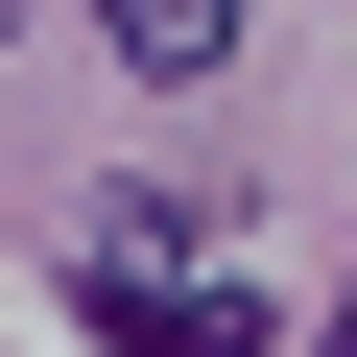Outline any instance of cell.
I'll use <instances>...</instances> for the list:
<instances>
[{
    "mask_svg": "<svg viewBox=\"0 0 357 357\" xmlns=\"http://www.w3.org/2000/svg\"><path fill=\"white\" fill-rule=\"evenodd\" d=\"M96 333H119V357H262V310H238V286H143V262L96 286Z\"/></svg>",
    "mask_w": 357,
    "mask_h": 357,
    "instance_id": "1",
    "label": "cell"
},
{
    "mask_svg": "<svg viewBox=\"0 0 357 357\" xmlns=\"http://www.w3.org/2000/svg\"><path fill=\"white\" fill-rule=\"evenodd\" d=\"M333 357H357V310H333Z\"/></svg>",
    "mask_w": 357,
    "mask_h": 357,
    "instance_id": "3",
    "label": "cell"
},
{
    "mask_svg": "<svg viewBox=\"0 0 357 357\" xmlns=\"http://www.w3.org/2000/svg\"><path fill=\"white\" fill-rule=\"evenodd\" d=\"M96 48H119V72H167V96H191V72L238 48V0H96Z\"/></svg>",
    "mask_w": 357,
    "mask_h": 357,
    "instance_id": "2",
    "label": "cell"
}]
</instances>
